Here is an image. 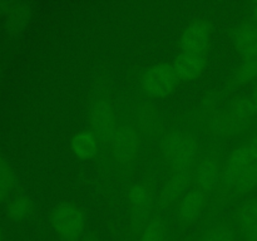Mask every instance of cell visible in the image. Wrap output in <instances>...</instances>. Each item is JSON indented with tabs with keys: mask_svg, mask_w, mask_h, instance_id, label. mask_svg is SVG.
Instances as JSON below:
<instances>
[{
	"mask_svg": "<svg viewBox=\"0 0 257 241\" xmlns=\"http://www.w3.org/2000/svg\"><path fill=\"white\" fill-rule=\"evenodd\" d=\"M220 161L215 155H208L201 161L196 171L197 188L203 192H211L220 181Z\"/></svg>",
	"mask_w": 257,
	"mask_h": 241,
	"instance_id": "cell-10",
	"label": "cell"
},
{
	"mask_svg": "<svg viewBox=\"0 0 257 241\" xmlns=\"http://www.w3.org/2000/svg\"><path fill=\"white\" fill-rule=\"evenodd\" d=\"M257 78V57L246 58L236 69L233 79L237 84H246Z\"/></svg>",
	"mask_w": 257,
	"mask_h": 241,
	"instance_id": "cell-23",
	"label": "cell"
},
{
	"mask_svg": "<svg viewBox=\"0 0 257 241\" xmlns=\"http://www.w3.org/2000/svg\"><path fill=\"white\" fill-rule=\"evenodd\" d=\"M140 241H166V223L161 217L147 221L141 231Z\"/></svg>",
	"mask_w": 257,
	"mask_h": 241,
	"instance_id": "cell-20",
	"label": "cell"
},
{
	"mask_svg": "<svg viewBox=\"0 0 257 241\" xmlns=\"http://www.w3.org/2000/svg\"><path fill=\"white\" fill-rule=\"evenodd\" d=\"M178 77L172 65L161 63L151 67L143 77L145 90L152 97H165L175 89Z\"/></svg>",
	"mask_w": 257,
	"mask_h": 241,
	"instance_id": "cell-3",
	"label": "cell"
},
{
	"mask_svg": "<svg viewBox=\"0 0 257 241\" xmlns=\"http://www.w3.org/2000/svg\"><path fill=\"white\" fill-rule=\"evenodd\" d=\"M191 177H192V172H173L172 177L167 181L165 187L162 188V192L160 195V205L162 207L170 206L180 196V193L187 187Z\"/></svg>",
	"mask_w": 257,
	"mask_h": 241,
	"instance_id": "cell-15",
	"label": "cell"
},
{
	"mask_svg": "<svg viewBox=\"0 0 257 241\" xmlns=\"http://www.w3.org/2000/svg\"><path fill=\"white\" fill-rule=\"evenodd\" d=\"M236 48L243 58L257 57V23H241L233 34Z\"/></svg>",
	"mask_w": 257,
	"mask_h": 241,
	"instance_id": "cell-14",
	"label": "cell"
},
{
	"mask_svg": "<svg viewBox=\"0 0 257 241\" xmlns=\"http://www.w3.org/2000/svg\"><path fill=\"white\" fill-rule=\"evenodd\" d=\"M236 225L243 235L257 227V197L250 198L238 207L236 212Z\"/></svg>",
	"mask_w": 257,
	"mask_h": 241,
	"instance_id": "cell-16",
	"label": "cell"
},
{
	"mask_svg": "<svg viewBox=\"0 0 257 241\" xmlns=\"http://www.w3.org/2000/svg\"><path fill=\"white\" fill-rule=\"evenodd\" d=\"M206 205V193L200 188L190 191L178 205V217L183 223H192L202 213Z\"/></svg>",
	"mask_w": 257,
	"mask_h": 241,
	"instance_id": "cell-13",
	"label": "cell"
},
{
	"mask_svg": "<svg viewBox=\"0 0 257 241\" xmlns=\"http://www.w3.org/2000/svg\"><path fill=\"white\" fill-rule=\"evenodd\" d=\"M0 241H3V231H2V228H0Z\"/></svg>",
	"mask_w": 257,
	"mask_h": 241,
	"instance_id": "cell-32",
	"label": "cell"
},
{
	"mask_svg": "<svg viewBox=\"0 0 257 241\" xmlns=\"http://www.w3.org/2000/svg\"><path fill=\"white\" fill-rule=\"evenodd\" d=\"M206 64L205 54H196V53L182 52L173 63V69L177 74L178 79L191 80L202 73Z\"/></svg>",
	"mask_w": 257,
	"mask_h": 241,
	"instance_id": "cell-11",
	"label": "cell"
},
{
	"mask_svg": "<svg viewBox=\"0 0 257 241\" xmlns=\"http://www.w3.org/2000/svg\"><path fill=\"white\" fill-rule=\"evenodd\" d=\"M250 98L238 97L231 103L230 109L226 113V135H236L246 127L253 117Z\"/></svg>",
	"mask_w": 257,
	"mask_h": 241,
	"instance_id": "cell-8",
	"label": "cell"
},
{
	"mask_svg": "<svg viewBox=\"0 0 257 241\" xmlns=\"http://www.w3.org/2000/svg\"><path fill=\"white\" fill-rule=\"evenodd\" d=\"M257 186V158L251 157L247 167L242 172L241 177L238 178L235 187L240 192H248Z\"/></svg>",
	"mask_w": 257,
	"mask_h": 241,
	"instance_id": "cell-22",
	"label": "cell"
},
{
	"mask_svg": "<svg viewBox=\"0 0 257 241\" xmlns=\"http://www.w3.org/2000/svg\"><path fill=\"white\" fill-rule=\"evenodd\" d=\"M186 137V133L182 131H173V132L168 133L166 136L165 141H163V153H165L166 158L168 161L176 155L178 148L182 145L183 140Z\"/></svg>",
	"mask_w": 257,
	"mask_h": 241,
	"instance_id": "cell-24",
	"label": "cell"
},
{
	"mask_svg": "<svg viewBox=\"0 0 257 241\" xmlns=\"http://www.w3.org/2000/svg\"><path fill=\"white\" fill-rule=\"evenodd\" d=\"M243 241H257V227L255 230L251 231V232L246 233Z\"/></svg>",
	"mask_w": 257,
	"mask_h": 241,
	"instance_id": "cell-28",
	"label": "cell"
},
{
	"mask_svg": "<svg viewBox=\"0 0 257 241\" xmlns=\"http://www.w3.org/2000/svg\"><path fill=\"white\" fill-rule=\"evenodd\" d=\"M212 27L206 19H196L186 27L181 37L182 52L205 54L210 43Z\"/></svg>",
	"mask_w": 257,
	"mask_h": 241,
	"instance_id": "cell-5",
	"label": "cell"
},
{
	"mask_svg": "<svg viewBox=\"0 0 257 241\" xmlns=\"http://www.w3.org/2000/svg\"><path fill=\"white\" fill-rule=\"evenodd\" d=\"M32 17V4L28 2H10L5 12L4 27L10 37H19Z\"/></svg>",
	"mask_w": 257,
	"mask_h": 241,
	"instance_id": "cell-9",
	"label": "cell"
},
{
	"mask_svg": "<svg viewBox=\"0 0 257 241\" xmlns=\"http://www.w3.org/2000/svg\"><path fill=\"white\" fill-rule=\"evenodd\" d=\"M250 147H251V157L257 158V135L250 142Z\"/></svg>",
	"mask_w": 257,
	"mask_h": 241,
	"instance_id": "cell-27",
	"label": "cell"
},
{
	"mask_svg": "<svg viewBox=\"0 0 257 241\" xmlns=\"http://www.w3.org/2000/svg\"><path fill=\"white\" fill-rule=\"evenodd\" d=\"M70 148L77 157L92 158L97 153L98 140L92 132L83 131L72 138Z\"/></svg>",
	"mask_w": 257,
	"mask_h": 241,
	"instance_id": "cell-17",
	"label": "cell"
},
{
	"mask_svg": "<svg viewBox=\"0 0 257 241\" xmlns=\"http://www.w3.org/2000/svg\"><path fill=\"white\" fill-rule=\"evenodd\" d=\"M34 211L33 201L28 196L19 195L8 202L7 213L12 220L23 221L29 217Z\"/></svg>",
	"mask_w": 257,
	"mask_h": 241,
	"instance_id": "cell-18",
	"label": "cell"
},
{
	"mask_svg": "<svg viewBox=\"0 0 257 241\" xmlns=\"http://www.w3.org/2000/svg\"><path fill=\"white\" fill-rule=\"evenodd\" d=\"M235 230L227 223H218L202 233L198 241H235Z\"/></svg>",
	"mask_w": 257,
	"mask_h": 241,
	"instance_id": "cell-21",
	"label": "cell"
},
{
	"mask_svg": "<svg viewBox=\"0 0 257 241\" xmlns=\"http://www.w3.org/2000/svg\"><path fill=\"white\" fill-rule=\"evenodd\" d=\"M84 211L73 202L58 203L49 213V223L55 233L65 241H77L85 230Z\"/></svg>",
	"mask_w": 257,
	"mask_h": 241,
	"instance_id": "cell-1",
	"label": "cell"
},
{
	"mask_svg": "<svg viewBox=\"0 0 257 241\" xmlns=\"http://www.w3.org/2000/svg\"><path fill=\"white\" fill-rule=\"evenodd\" d=\"M82 241H102L100 240L99 236L97 235V233H88V235H85L84 237L82 238Z\"/></svg>",
	"mask_w": 257,
	"mask_h": 241,
	"instance_id": "cell-29",
	"label": "cell"
},
{
	"mask_svg": "<svg viewBox=\"0 0 257 241\" xmlns=\"http://www.w3.org/2000/svg\"><path fill=\"white\" fill-rule=\"evenodd\" d=\"M197 140L192 135L186 133L182 145L176 155L168 162L171 163L173 172H192L193 165L197 158Z\"/></svg>",
	"mask_w": 257,
	"mask_h": 241,
	"instance_id": "cell-12",
	"label": "cell"
},
{
	"mask_svg": "<svg viewBox=\"0 0 257 241\" xmlns=\"http://www.w3.org/2000/svg\"><path fill=\"white\" fill-rule=\"evenodd\" d=\"M140 122L143 128L146 130H152L153 126L156 125V115L153 113V109L151 107H145L141 109L140 113Z\"/></svg>",
	"mask_w": 257,
	"mask_h": 241,
	"instance_id": "cell-25",
	"label": "cell"
},
{
	"mask_svg": "<svg viewBox=\"0 0 257 241\" xmlns=\"http://www.w3.org/2000/svg\"><path fill=\"white\" fill-rule=\"evenodd\" d=\"M152 188L148 183H136L130 192V213L133 227L143 228L147 223L153 202Z\"/></svg>",
	"mask_w": 257,
	"mask_h": 241,
	"instance_id": "cell-4",
	"label": "cell"
},
{
	"mask_svg": "<svg viewBox=\"0 0 257 241\" xmlns=\"http://www.w3.org/2000/svg\"><path fill=\"white\" fill-rule=\"evenodd\" d=\"M252 15L253 19H255V23H257V2L252 4Z\"/></svg>",
	"mask_w": 257,
	"mask_h": 241,
	"instance_id": "cell-31",
	"label": "cell"
},
{
	"mask_svg": "<svg viewBox=\"0 0 257 241\" xmlns=\"http://www.w3.org/2000/svg\"><path fill=\"white\" fill-rule=\"evenodd\" d=\"M113 155L119 163H130L136 158L140 147L138 135L130 125L118 127L112 141Z\"/></svg>",
	"mask_w": 257,
	"mask_h": 241,
	"instance_id": "cell-6",
	"label": "cell"
},
{
	"mask_svg": "<svg viewBox=\"0 0 257 241\" xmlns=\"http://www.w3.org/2000/svg\"><path fill=\"white\" fill-rule=\"evenodd\" d=\"M14 186V171L9 160L0 155V203L4 202Z\"/></svg>",
	"mask_w": 257,
	"mask_h": 241,
	"instance_id": "cell-19",
	"label": "cell"
},
{
	"mask_svg": "<svg viewBox=\"0 0 257 241\" xmlns=\"http://www.w3.org/2000/svg\"><path fill=\"white\" fill-rule=\"evenodd\" d=\"M90 127L98 142L103 145L112 143L117 132L114 109L107 99H98L90 107Z\"/></svg>",
	"mask_w": 257,
	"mask_h": 241,
	"instance_id": "cell-2",
	"label": "cell"
},
{
	"mask_svg": "<svg viewBox=\"0 0 257 241\" xmlns=\"http://www.w3.org/2000/svg\"><path fill=\"white\" fill-rule=\"evenodd\" d=\"M9 4H10V2H3V0H0V13H4L5 14L8 7H9Z\"/></svg>",
	"mask_w": 257,
	"mask_h": 241,
	"instance_id": "cell-30",
	"label": "cell"
},
{
	"mask_svg": "<svg viewBox=\"0 0 257 241\" xmlns=\"http://www.w3.org/2000/svg\"><path fill=\"white\" fill-rule=\"evenodd\" d=\"M251 158L250 143H243L232 151L227 158L222 172V181L226 187H233L237 183L245 168L247 167Z\"/></svg>",
	"mask_w": 257,
	"mask_h": 241,
	"instance_id": "cell-7",
	"label": "cell"
},
{
	"mask_svg": "<svg viewBox=\"0 0 257 241\" xmlns=\"http://www.w3.org/2000/svg\"><path fill=\"white\" fill-rule=\"evenodd\" d=\"M248 98H250V103H251V107H252L253 114L257 115V84L255 85V88H253L252 94H251Z\"/></svg>",
	"mask_w": 257,
	"mask_h": 241,
	"instance_id": "cell-26",
	"label": "cell"
}]
</instances>
